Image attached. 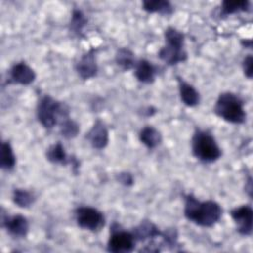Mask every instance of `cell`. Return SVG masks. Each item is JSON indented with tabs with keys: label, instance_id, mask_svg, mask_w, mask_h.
<instances>
[{
	"label": "cell",
	"instance_id": "obj_12",
	"mask_svg": "<svg viewBox=\"0 0 253 253\" xmlns=\"http://www.w3.org/2000/svg\"><path fill=\"white\" fill-rule=\"evenodd\" d=\"M86 138L96 149H103L109 142V132L105 124L101 121H97L91 129L88 131Z\"/></svg>",
	"mask_w": 253,
	"mask_h": 253
},
{
	"label": "cell",
	"instance_id": "obj_20",
	"mask_svg": "<svg viewBox=\"0 0 253 253\" xmlns=\"http://www.w3.org/2000/svg\"><path fill=\"white\" fill-rule=\"evenodd\" d=\"M115 60L117 65L120 66L123 70H129L135 65L134 54L130 49L126 47H121L117 50Z\"/></svg>",
	"mask_w": 253,
	"mask_h": 253
},
{
	"label": "cell",
	"instance_id": "obj_13",
	"mask_svg": "<svg viewBox=\"0 0 253 253\" xmlns=\"http://www.w3.org/2000/svg\"><path fill=\"white\" fill-rule=\"evenodd\" d=\"M134 75L136 79L145 84L152 83L156 75V67L146 59H140L135 62L134 65Z\"/></svg>",
	"mask_w": 253,
	"mask_h": 253
},
{
	"label": "cell",
	"instance_id": "obj_17",
	"mask_svg": "<svg viewBox=\"0 0 253 253\" xmlns=\"http://www.w3.org/2000/svg\"><path fill=\"white\" fill-rule=\"evenodd\" d=\"M139 140L147 148L153 149L160 144L162 137L155 127L152 126H145L139 132Z\"/></svg>",
	"mask_w": 253,
	"mask_h": 253
},
{
	"label": "cell",
	"instance_id": "obj_1",
	"mask_svg": "<svg viewBox=\"0 0 253 253\" xmlns=\"http://www.w3.org/2000/svg\"><path fill=\"white\" fill-rule=\"evenodd\" d=\"M222 209L214 201H199L193 195H187L185 198L184 215L185 217L202 227H211L221 217Z\"/></svg>",
	"mask_w": 253,
	"mask_h": 253
},
{
	"label": "cell",
	"instance_id": "obj_9",
	"mask_svg": "<svg viewBox=\"0 0 253 253\" xmlns=\"http://www.w3.org/2000/svg\"><path fill=\"white\" fill-rule=\"evenodd\" d=\"M36 79V73L26 62L15 63L9 70V83L29 85Z\"/></svg>",
	"mask_w": 253,
	"mask_h": 253
},
{
	"label": "cell",
	"instance_id": "obj_26",
	"mask_svg": "<svg viewBox=\"0 0 253 253\" xmlns=\"http://www.w3.org/2000/svg\"><path fill=\"white\" fill-rule=\"evenodd\" d=\"M118 180L121 184L125 186H129L133 182V179L129 173H120L118 176Z\"/></svg>",
	"mask_w": 253,
	"mask_h": 253
},
{
	"label": "cell",
	"instance_id": "obj_7",
	"mask_svg": "<svg viewBox=\"0 0 253 253\" xmlns=\"http://www.w3.org/2000/svg\"><path fill=\"white\" fill-rule=\"evenodd\" d=\"M77 225L85 230L97 232L105 225L104 214L92 207H79L75 210Z\"/></svg>",
	"mask_w": 253,
	"mask_h": 253
},
{
	"label": "cell",
	"instance_id": "obj_6",
	"mask_svg": "<svg viewBox=\"0 0 253 253\" xmlns=\"http://www.w3.org/2000/svg\"><path fill=\"white\" fill-rule=\"evenodd\" d=\"M135 241L132 232L122 229L121 226L115 222L111 227V235L108 240L107 250L113 253L131 252L134 249Z\"/></svg>",
	"mask_w": 253,
	"mask_h": 253
},
{
	"label": "cell",
	"instance_id": "obj_10",
	"mask_svg": "<svg viewBox=\"0 0 253 253\" xmlns=\"http://www.w3.org/2000/svg\"><path fill=\"white\" fill-rule=\"evenodd\" d=\"M2 226L11 236L16 238L25 237L29 232V221L21 214L3 217Z\"/></svg>",
	"mask_w": 253,
	"mask_h": 253
},
{
	"label": "cell",
	"instance_id": "obj_11",
	"mask_svg": "<svg viewBox=\"0 0 253 253\" xmlns=\"http://www.w3.org/2000/svg\"><path fill=\"white\" fill-rule=\"evenodd\" d=\"M75 68L78 75L83 80L93 78L98 71L95 58V49H90L87 53H85L76 63Z\"/></svg>",
	"mask_w": 253,
	"mask_h": 253
},
{
	"label": "cell",
	"instance_id": "obj_5",
	"mask_svg": "<svg viewBox=\"0 0 253 253\" xmlns=\"http://www.w3.org/2000/svg\"><path fill=\"white\" fill-rule=\"evenodd\" d=\"M192 152L204 163H211L221 156V149L214 137L207 130L197 129L192 137Z\"/></svg>",
	"mask_w": 253,
	"mask_h": 253
},
{
	"label": "cell",
	"instance_id": "obj_3",
	"mask_svg": "<svg viewBox=\"0 0 253 253\" xmlns=\"http://www.w3.org/2000/svg\"><path fill=\"white\" fill-rule=\"evenodd\" d=\"M213 112L217 117L231 124H242L246 120L242 99L231 92H223L219 94Z\"/></svg>",
	"mask_w": 253,
	"mask_h": 253
},
{
	"label": "cell",
	"instance_id": "obj_14",
	"mask_svg": "<svg viewBox=\"0 0 253 253\" xmlns=\"http://www.w3.org/2000/svg\"><path fill=\"white\" fill-rule=\"evenodd\" d=\"M178 83H179L180 98L182 102L188 107L197 106L200 102V94L195 89V87L179 77H178Z\"/></svg>",
	"mask_w": 253,
	"mask_h": 253
},
{
	"label": "cell",
	"instance_id": "obj_18",
	"mask_svg": "<svg viewBox=\"0 0 253 253\" xmlns=\"http://www.w3.org/2000/svg\"><path fill=\"white\" fill-rule=\"evenodd\" d=\"M142 9L148 13H158L161 15H171L173 7L165 0H146L142 2Z\"/></svg>",
	"mask_w": 253,
	"mask_h": 253
},
{
	"label": "cell",
	"instance_id": "obj_16",
	"mask_svg": "<svg viewBox=\"0 0 253 253\" xmlns=\"http://www.w3.org/2000/svg\"><path fill=\"white\" fill-rule=\"evenodd\" d=\"M45 156H46V159L53 164L66 165L67 163L71 162V160H72V158L69 159V157L67 156V154L64 150L63 145L59 141L50 145L46 149Z\"/></svg>",
	"mask_w": 253,
	"mask_h": 253
},
{
	"label": "cell",
	"instance_id": "obj_15",
	"mask_svg": "<svg viewBox=\"0 0 253 253\" xmlns=\"http://www.w3.org/2000/svg\"><path fill=\"white\" fill-rule=\"evenodd\" d=\"M132 234L134 235L135 240L144 241L146 239L155 238L161 236L162 232L159 231V229L151 222V221H141L132 231Z\"/></svg>",
	"mask_w": 253,
	"mask_h": 253
},
{
	"label": "cell",
	"instance_id": "obj_2",
	"mask_svg": "<svg viewBox=\"0 0 253 253\" xmlns=\"http://www.w3.org/2000/svg\"><path fill=\"white\" fill-rule=\"evenodd\" d=\"M37 117L44 128L50 129L69 118V108L66 104L45 95L39 101Z\"/></svg>",
	"mask_w": 253,
	"mask_h": 253
},
{
	"label": "cell",
	"instance_id": "obj_8",
	"mask_svg": "<svg viewBox=\"0 0 253 253\" xmlns=\"http://www.w3.org/2000/svg\"><path fill=\"white\" fill-rule=\"evenodd\" d=\"M230 216L233 219L236 230L243 236H249L252 233L253 211L248 205H243L233 209L230 211Z\"/></svg>",
	"mask_w": 253,
	"mask_h": 253
},
{
	"label": "cell",
	"instance_id": "obj_22",
	"mask_svg": "<svg viewBox=\"0 0 253 253\" xmlns=\"http://www.w3.org/2000/svg\"><path fill=\"white\" fill-rule=\"evenodd\" d=\"M34 201V195L27 190L15 189L13 192V202L20 208H29Z\"/></svg>",
	"mask_w": 253,
	"mask_h": 253
},
{
	"label": "cell",
	"instance_id": "obj_23",
	"mask_svg": "<svg viewBox=\"0 0 253 253\" xmlns=\"http://www.w3.org/2000/svg\"><path fill=\"white\" fill-rule=\"evenodd\" d=\"M86 23H87V19L84 16V14L80 10H74L71 16V21H70V31L80 36Z\"/></svg>",
	"mask_w": 253,
	"mask_h": 253
},
{
	"label": "cell",
	"instance_id": "obj_27",
	"mask_svg": "<svg viewBox=\"0 0 253 253\" xmlns=\"http://www.w3.org/2000/svg\"><path fill=\"white\" fill-rule=\"evenodd\" d=\"M241 43L243 44V46H245L247 48H251V46H252V41L251 40H247V41L245 40V42L242 41Z\"/></svg>",
	"mask_w": 253,
	"mask_h": 253
},
{
	"label": "cell",
	"instance_id": "obj_25",
	"mask_svg": "<svg viewBox=\"0 0 253 253\" xmlns=\"http://www.w3.org/2000/svg\"><path fill=\"white\" fill-rule=\"evenodd\" d=\"M252 65H253V58H252V55H247L244 59H243V62H242V68H243V72H244V75L251 79L252 78V74H253V71H252Z\"/></svg>",
	"mask_w": 253,
	"mask_h": 253
},
{
	"label": "cell",
	"instance_id": "obj_24",
	"mask_svg": "<svg viewBox=\"0 0 253 253\" xmlns=\"http://www.w3.org/2000/svg\"><path fill=\"white\" fill-rule=\"evenodd\" d=\"M59 126H59L60 133L65 138L75 137L79 132V126L74 121H72L70 118L63 121Z\"/></svg>",
	"mask_w": 253,
	"mask_h": 253
},
{
	"label": "cell",
	"instance_id": "obj_4",
	"mask_svg": "<svg viewBox=\"0 0 253 253\" xmlns=\"http://www.w3.org/2000/svg\"><path fill=\"white\" fill-rule=\"evenodd\" d=\"M165 45L159 50L158 57L168 65H176L187 60L184 48V34L176 28L168 27L164 32Z\"/></svg>",
	"mask_w": 253,
	"mask_h": 253
},
{
	"label": "cell",
	"instance_id": "obj_19",
	"mask_svg": "<svg viewBox=\"0 0 253 253\" xmlns=\"http://www.w3.org/2000/svg\"><path fill=\"white\" fill-rule=\"evenodd\" d=\"M16 165V156L14 154L13 148L8 141H3L1 143L0 150V167L5 171L12 170Z\"/></svg>",
	"mask_w": 253,
	"mask_h": 253
},
{
	"label": "cell",
	"instance_id": "obj_21",
	"mask_svg": "<svg viewBox=\"0 0 253 253\" xmlns=\"http://www.w3.org/2000/svg\"><path fill=\"white\" fill-rule=\"evenodd\" d=\"M250 3L246 0L223 1L220 8V16H229L239 12H247Z\"/></svg>",
	"mask_w": 253,
	"mask_h": 253
}]
</instances>
